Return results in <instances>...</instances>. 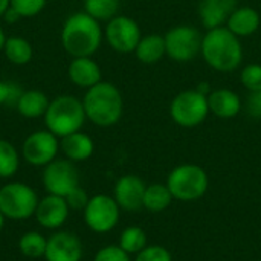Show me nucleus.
I'll use <instances>...</instances> for the list:
<instances>
[{
	"label": "nucleus",
	"mask_w": 261,
	"mask_h": 261,
	"mask_svg": "<svg viewBox=\"0 0 261 261\" xmlns=\"http://www.w3.org/2000/svg\"><path fill=\"white\" fill-rule=\"evenodd\" d=\"M106 38L113 50L119 54H130L135 52L142 35L139 24L133 18L127 15H116L109 20L106 28Z\"/></svg>",
	"instance_id": "obj_12"
},
{
	"label": "nucleus",
	"mask_w": 261,
	"mask_h": 261,
	"mask_svg": "<svg viewBox=\"0 0 261 261\" xmlns=\"http://www.w3.org/2000/svg\"><path fill=\"white\" fill-rule=\"evenodd\" d=\"M20 165V158L15 147L5 139H0V179L12 177Z\"/></svg>",
	"instance_id": "obj_27"
},
{
	"label": "nucleus",
	"mask_w": 261,
	"mask_h": 261,
	"mask_svg": "<svg viewBox=\"0 0 261 261\" xmlns=\"http://www.w3.org/2000/svg\"><path fill=\"white\" fill-rule=\"evenodd\" d=\"M21 89L18 84L15 83H6V81H0V106L3 104H17L18 98L21 96Z\"/></svg>",
	"instance_id": "obj_32"
},
{
	"label": "nucleus",
	"mask_w": 261,
	"mask_h": 261,
	"mask_svg": "<svg viewBox=\"0 0 261 261\" xmlns=\"http://www.w3.org/2000/svg\"><path fill=\"white\" fill-rule=\"evenodd\" d=\"M210 180L206 171L194 164H184L176 167L168 179L167 187L173 197L182 202H193L200 199L208 190Z\"/></svg>",
	"instance_id": "obj_5"
},
{
	"label": "nucleus",
	"mask_w": 261,
	"mask_h": 261,
	"mask_svg": "<svg viewBox=\"0 0 261 261\" xmlns=\"http://www.w3.org/2000/svg\"><path fill=\"white\" fill-rule=\"evenodd\" d=\"M203 35L199 29L180 24L170 29L165 35L167 55L177 63L193 61L202 52Z\"/></svg>",
	"instance_id": "obj_8"
},
{
	"label": "nucleus",
	"mask_w": 261,
	"mask_h": 261,
	"mask_svg": "<svg viewBox=\"0 0 261 261\" xmlns=\"http://www.w3.org/2000/svg\"><path fill=\"white\" fill-rule=\"evenodd\" d=\"M173 194L167 185L151 184L145 188L144 194V208L151 213H161L167 210L173 202Z\"/></svg>",
	"instance_id": "obj_23"
},
{
	"label": "nucleus",
	"mask_w": 261,
	"mask_h": 261,
	"mask_svg": "<svg viewBox=\"0 0 261 261\" xmlns=\"http://www.w3.org/2000/svg\"><path fill=\"white\" fill-rule=\"evenodd\" d=\"M208 106L210 112H213L216 116L229 119L237 116L242 109V101L236 92L229 89H217L208 95Z\"/></svg>",
	"instance_id": "obj_18"
},
{
	"label": "nucleus",
	"mask_w": 261,
	"mask_h": 261,
	"mask_svg": "<svg viewBox=\"0 0 261 261\" xmlns=\"http://www.w3.org/2000/svg\"><path fill=\"white\" fill-rule=\"evenodd\" d=\"M60 148L69 161L81 162V161L89 159L93 154L95 145L89 135L83 132H75L72 135L61 138Z\"/></svg>",
	"instance_id": "obj_19"
},
{
	"label": "nucleus",
	"mask_w": 261,
	"mask_h": 261,
	"mask_svg": "<svg viewBox=\"0 0 261 261\" xmlns=\"http://www.w3.org/2000/svg\"><path fill=\"white\" fill-rule=\"evenodd\" d=\"M47 0H9V6L20 17H34L43 11Z\"/></svg>",
	"instance_id": "obj_29"
},
{
	"label": "nucleus",
	"mask_w": 261,
	"mask_h": 261,
	"mask_svg": "<svg viewBox=\"0 0 261 261\" xmlns=\"http://www.w3.org/2000/svg\"><path fill=\"white\" fill-rule=\"evenodd\" d=\"M8 8H9V0H0V17L5 15Z\"/></svg>",
	"instance_id": "obj_37"
},
{
	"label": "nucleus",
	"mask_w": 261,
	"mask_h": 261,
	"mask_svg": "<svg viewBox=\"0 0 261 261\" xmlns=\"http://www.w3.org/2000/svg\"><path fill=\"white\" fill-rule=\"evenodd\" d=\"M102 40V31L93 17L87 12H76L70 15L61 31V43L67 54L76 57H92Z\"/></svg>",
	"instance_id": "obj_1"
},
{
	"label": "nucleus",
	"mask_w": 261,
	"mask_h": 261,
	"mask_svg": "<svg viewBox=\"0 0 261 261\" xmlns=\"http://www.w3.org/2000/svg\"><path fill=\"white\" fill-rule=\"evenodd\" d=\"M86 121L83 101L72 95H61L49 102L44 113V124L57 138L80 132Z\"/></svg>",
	"instance_id": "obj_4"
},
{
	"label": "nucleus",
	"mask_w": 261,
	"mask_h": 261,
	"mask_svg": "<svg viewBox=\"0 0 261 261\" xmlns=\"http://www.w3.org/2000/svg\"><path fill=\"white\" fill-rule=\"evenodd\" d=\"M69 78L78 87L90 89L101 81V69L90 57H76L67 69Z\"/></svg>",
	"instance_id": "obj_17"
},
{
	"label": "nucleus",
	"mask_w": 261,
	"mask_h": 261,
	"mask_svg": "<svg viewBox=\"0 0 261 261\" xmlns=\"http://www.w3.org/2000/svg\"><path fill=\"white\" fill-rule=\"evenodd\" d=\"M138 60L144 64H156L167 54L165 37L159 34H148L142 37L135 49Z\"/></svg>",
	"instance_id": "obj_21"
},
{
	"label": "nucleus",
	"mask_w": 261,
	"mask_h": 261,
	"mask_svg": "<svg viewBox=\"0 0 261 261\" xmlns=\"http://www.w3.org/2000/svg\"><path fill=\"white\" fill-rule=\"evenodd\" d=\"M202 55L213 69L219 72H232L243 60V49L239 37L222 26L210 29L208 34L203 35Z\"/></svg>",
	"instance_id": "obj_2"
},
{
	"label": "nucleus",
	"mask_w": 261,
	"mask_h": 261,
	"mask_svg": "<svg viewBox=\"0 0 261 261\" xmlns=\"http://www.w3.org/2000/svg\"><path fill=\"white\" fill-rule=\"evenodd\" d=\"M93 261H132L130 260V255L122 251L119 246H115V245H110V246H104L101 248Z\"/></svg>",
	"instance_id": "obj_33"
},
{
	"label": "nucleus",
	"mask_w": 261,
	"mask_h": 261,
	"mask_svg": "<svg viewBox=\"0 0 261 261\" xmlns=\"http://www.w3.org/2000/svg\"><path fill=\"white\" fill-rule=\"evenodd\" d=\"M135 261H173V257L167 248L153 245L145 246L141 252H138Z\"/></svg>",
	"instance_id": "obj_31"
},
{
	"label": "nucleus",
	"mask_w": 261,
	"mask_h": 261,
	"mask_svg": "<svg viewBox=\"0 0 261 261\" xmlns=\"http://www.w3.org/2000/svg\"><path fill=\"white\" fill-rule=\"evenodd\" d=\"M245 107H246V112L249 116H252L255 119H261V90L260 92H251L248 95Z\"/></svg>",
	"instance_id": "obj_35"
},
{
	"label": "nucleus",
	"mask_w": 261,
	"mask_h": 261,
	"mask_svg": "<svg viewBox=\"0 0 261 261\" xmlns=\"http://www.w3.org/2000/svg\"><path fill=\"white\" fill-rule=\"evenodd\" d=\"M49 102L50 101L43 92L26 90L18 98L15 107H17V112L24 118H38V116H44L49 107Z\"/></svg>",
	"instance_id": "obj_22"
},
{
	"label": "nucleus",
	"mask_w": 261,
	"mask_h": 261,
	"mask_svg": "<svg viewBox=\"0 0 261 261\" xmlns=\"http://www.w3.org/2000/svg\"><path fill=\"white\" fill-rule=\"evenodd\" d=\"M3 17H5V20H6V21H11V23H14V21H17L18 18H21V17H20V15H18V14L11 8V6L8 8V11L5 12V15H3Z\"/></svg>",
	"instance_id": "obj_36"
},
{
	"label": "nucleus",
	"mask_w": 261,
	"mask_h": 261,
	"mask_svg": "<svg viewBox=\"0 0 261 261\" xmlns=\"http://www.w3.org/2000/svg\"><path fill=\"white\" fill-rule=\"evenodd\" d=\"M3 52H5V57L12 64H17V66L28 64L32 60V55H34L31 43L28 40L21 38V37H9V38H6L5 46H3Z\"/></svg>",
	"instance_id": "obj_24"
},
{
	"label": "nucleus",
	"mask_w": 261,
	"mask_h": 261,
	"mask_svg": "<svg viewBox=\"0 0 261 261\" xmlns=\"http://www.w3.org/2000/svg\"><path fill=\"white\" fill-rule=\"evenodd\" d=\"M236 9L237 0H202L199 5V17L210 31L225 26Z\"/></svg>",
	"instance_id": "obj_16"
},
{
	"label": "nucleus",
	"mask_w": 261,
	"mask_h": 261,
	"mask_svg": "<svg viewBox=\"0 0 261 261\" xmlns=\"http://www.w3.org/2000/svg\"><path fill=\"white\" fill-rule=\"evenodd\" d=\"M260 14L257 9L249 6H242L231 14L226 24L228 29L237 37H248L260 28Z\"/></svg>",
	"instance_id": "obj_20"
},
{
	"label": "nucleus",
	"mask_w": 261,
	"mask_h": 261,
	"mask_svg": "<svg viewBox=\"0 0 261 261\" xmlns=\"http://www.w3.org/2000/svg\"><path fill=\"white\" fill-rule=\"evenodd\" d=\"M44 258L46 261H81L83 243L72 232H55L47 239Z\"/></svg>",
	"instance_id": "obj_13"
},
{
	"label": "nucleus",
	"mask_w": 261,
	"mask_h": 261,
	"mask_svg": "<svg viewBox=\"0 0 261 261\" xmlns=\"http://www.w3.org/2000/svg\"><path fill=\"white\" fill-rule=\"evenodd\" d=\"M46 246H47V239L35 231L26 232L20 237L18 240V249L24 257L29 258H40L44 257L46 252Z\"/></svg>",
	"instance_id": "obj_25"
},
{
	"label": "nucleus",
	"mask_w": 261,
	"mask_h": 261,
	"mask_svg": "<svg viewBox=\"0 0 261 261\" xmlns=\"http://www.w3.org/2000/svg\"><path fill=\"white\" fill-rule=\"evenodd\" d=\"M147 246V234L139 226H128L122 231L119 239V248L128 255L141 252Z\"/></svg>",
	"instance_id": "obj_26"
},
{
	"label": "nucleus",
	"mask_w": 261,
	"mask_h": 261,
	"mask_svg": "<svg viewBox=\"0 0 261 261\" xmlns=\"http://www.w3.org/2000/svg\"><path fill=\"white\" fill-rule=\"evenodd\" d=\"M66 202H67V205H69V208L70 210H84L86 208V205H87V202H89V196H87V193L81 188V187H76L72 193H69L66 197Z\"/></svg>",
	"instance_id": "obj_34"
},
{
	"label": "nucleus",
	"mask_w": 261,
	"mask_h": 261,
	"mask_svg": "<svg viewBox=\"0 0 261 261\" xmlns=\"http://www.w3.org/2000/svg\"><path fill=\"white\" fill-rule=\"evenodd\" d=\"M86 118L90 119L98 127L115 125L124 109V101L119 89L107 81H99L98 84L87 89L83 99Z\"/></svg>",
	"instance_id": "obj_3"
},
{
	"label": "nucleus",
	"mask_w": 261,
	"mask_h": 261,
	"mask_svg": "<svg viewBox=\"0 0 261 261\" xmlns=\"http://www.w3.org/2000/svg\"><path fill=\"white\" fill-rule=\"evenodd\" d=\"M37 193L26 184L11 182L0 188V213L5 219L26 220L35 214Z\"/></svg>",
	"instance_id": "obj_6"
},
{
	"label": "nucleus",
	"mask_w": 261,
	"mask_h": 261,
	"mask_svg": "<svg viewBox=\"0 0 261 261\" xmlns=\"http://www.w3.org/2000/svg\"><path fill=\"white\" fill-rule=\"evenodd\" d=\"M147 185L133 174L122 176L113 190V199L119 205L121 210L125 211H138L144 208V194Z\"/></svg>",
	"instance_id": "obj_14"
},
{
	"label": "nucleus",
	"mask_w": 261,
	"mask_h": 261,
	"mask_svg": "<svg viewBox=\"0 0 261 261\" xmlns=\"http://www.w3.org/2000/svg\"><path fill=\"white\" fill-rule=\"evenodd\" d=\"M5 41H6V37H5V32H3V29L0 28V50H3Z\"/></svg>",
	"instance_id": "obj_38"
},
{
	"label": "nucleus",
	"mask_w": 261,
	"mask_h": 261,
	"mask_svg": "<svg viewBox=\"0 0 261 261\" xmlns=\"http://www.w3.org/2000/svg\"><path fill=\"white\" fill-rule=\"evenodd\" d=\"M119 0H84V12L95 20H112L118 15Z\"/></svg>",
	"instance_id": "obj_28"
},
{
	"label": "nucleus",
	"mask_w": 261,
	"mask_h": 261,
	"mask_svg": "<svg viewBox=\"0 0 261 261\" xmlns=\"http://www.w3.org/2000/svg\"><path fill=\"white\" fill-rule=\"evenodd\" d=\"M242 84L249 92H260L261 90V64H249L243 69L240 75Z\"/></svg>",
	"instance_id": "obj_30"
},
{
	"label": "nucleus",
	"mask_w": 261,
	"mask_h": 261,
	"mask_svg": "<svg viewBox=\"0 0 261 261\" xmlns=\"http://www.w3.org/2000/svg\"><path fill=\"white\" fill-rule=\"evenodd\" d=\"M43 187L49 194L66 197L80 187V176L69 159H54L43 170Z\"/></svg>",
	"instance_id": "obj_10"
},
{
	"label": "nucleus",
	"mask_w": 261,
	"mask_h": 261,
	"mask_svg": "<svg viewBox=\"0 0 261 261\" xmlns=\"http://www.w3.org/2000/svg\"><path fill=\"white\" fill-rule=\"evenodd\" d=\"M69 211L70 208L64 197L47 194L46 197L38 200L34 216L40 226L46 229H58L67 220Z\"/></svg>",
	"instance_id": "obj_15"
},
{
	"label": "nucleus",
	"mask_w": 261,
	"mask_h": 261,
	"mask_svg": "<svg viewBox=\"0 0 261 261\" xmlns=\"http://www.w3.org/2000/svg\"><path fill=\"white\" fill-rule=\"evenodd\" d=\"M3 223H5V217H3V214L0 213V231H2V228H3Z\"/></svg>",
	"instance_id": "obj_39"
},
{
	"label": "nucleus",
	"mask_w": 261,
	"mask_h": 261,
	"mask_svg": "<svg viewBox=\"0 0 261 261\" xmlns=\"http://www.w3.org/2000/svg\"><path fill=\"white\" fill-rule=\"evenodd\" d=\"M210 113L208 96L199 90H185L174 96L170 106L171 119L185 128L200 125Z\"/></svg>",
	"instance_id": "obj_7"
},
{
	"label": "nucleus",
	"mask_w": 261,
	"mask_h": 261,
	"mask_svg": "<svg viewBox=\"0 0 261 261\" xmlns=\"http://www.w3.org/2000/svg\"><path fill=\"white\" fill-rule=\"evenodd\" d=\"M58 150V138L49 130H38L31 133L24 139L21 148L24 161L35 167H46L57 158Z\"/></svg>",
	"instance_id": "obj_11"
},
{
	"label": "nucleus",
	"mask_w": 261,
	"mask_h": 261,
	"mask_svg": "<svg viewBox=\"0 0 261 261\" xmlns=\"http://www.w3.org/2000/svg\"><path fill=\"white\" fill-rule=\"evenodd\" d=\"M121 216V208L116 200L106 194H96L89 199L84 208V222L90 231L106 234L112 231Z\"/></svg>",
	"instance_id": "obj_9"
}]
</instances>
